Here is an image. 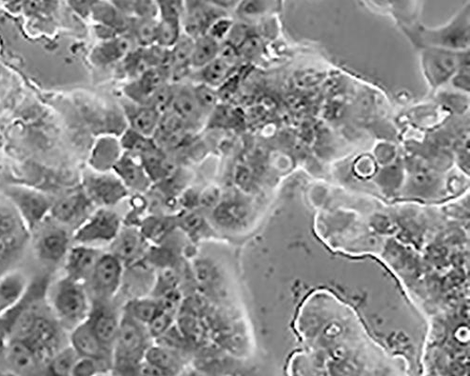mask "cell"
<instances>
[{
  "mask_svg": "<svg viewBox=\"0 0 470 376\" xmlns=\"http://www.w3.org/2000/svg\"><path fill=\"white\" fill-rule=\"evenodd\" d=\"M307 344L290 358L288 376H413L406 361L391 357L365 338L361 344Z\"/></svg>",
  "mask_w": 470,
  "mask_h": 376,
  "instance_id": "6da1fadb",
  "label": "cell"
},
{
  "mask_svg": "<svg viewBox=\"0 0 470 376\" xmlns=\"http://www.w3.org/2000/svg\"><path fill=\"white\" fill-rule=\"evenodd\" d=\"M151 340L146 327L123 312L112 351L110 373L113 376H139L145 354L152 345Z\"/></svg>",
  "mask_w": 470,
  "mask_h": 376,
  "instance_id": "7a4b0ae2",
  "label": "cell"
},
{
  "mask_svg": "<svg viewBox=\"0 0 470 376\" xmlns=\"http://www.w3.org/2000/svg\"><path fill=\"white\" fill-rule=\"evenodd\" d=\"M50 305L57 319L70 330L86 321L92 309L85 285L75 283L65 275L57 280L50 289Z\"/></svg>",
  "mask_w": 470,
  "mask_h": 376,
  "instance_id": "3957f363",
  "label": "cell"
},
{
  "mask_svg": "<svg viewBox=\"0 0 470 376\" xmlns=\"http://www.w3.org/2000/svg\"><path fill=\"white\" fill-rule=\"evenodd\" d=\"M122 230L121 217L110 208H100L91 213L72 235L75 245L95 247L111 244ZM97 248V247H95Z\"/></svg>",
  "mask_w": 470,
  "mask_h": 376,
  "instance_id": "277c9868",
  "label": "cell"
},
{
  "mask_svg": "<svg viewBox=\"0 0 470 376\" xmlns=\"http://www.w3.org/2000/svg\"><path fill=\"white\" fill-rule=\"evenodd\" d=\"M124 267L111 252L102 254L87 284L96 303L110 302L119 293L123 284Z\"/></svg>",
  "mask_w": 470,
  "mask_h": 376,
  "instance_id": "5b68a950",
  "label": "cell"
},
{
  "mask_svg": "<svg viewBox=\"0 0 470 376\" xmlns=\"http://www.w3.org/2000/svg\"><path fill=\"white\" fill-rule=\"evenodd\" d=\"M83 191L91 203L100 208H110L121 203L129 192L119 178L109 172L86 175Z\"/></svg>",
  "mask_w": 470,
  "mask_h": 376,
  "instance_id": "8992f818",
  "label": "cell"
},
{
  "mask_svg": "<svg viewBox=\"0 0 470 376\" xmlns=\"http://www.w3.org/2000/svg\"><path fill=\"white\" fill-rule=\"evenodd\" d=\"M6 194L30 230L40 225L52 207L48 197L34 189L13 187Z\"/></svg>",
  "mask_w": 470,
  "mask_h": 376,
  "instance_id": "52a82bcc",
  "label": "cell"
},
{
  "mask_svg": "<svg viewBox=\"0 0 470 376\" xmlns=\"http://www.w3.org/2000/svg\"><path fill=\"white\" fill-rule=\"evenodd\" d=\"M226 14L213 2L184 3L183 33L193 39H198L207 34L211 26Z\"/></svg>",
  "mask_w": 470,
  "mask_h": 376,
  "instance_id": "ba28073f",
  "label": "cell"
},
{
  "mask_svg": "<svg viewBox=\"0 0 470 376\" xmlns=\"http://www.w3.org/2000/svg\"><path fill=\"white\" fill-rule=\"evenodd\" d=\"M155 46L171 49L183 34L184 3L160 2Z\"/></svg>",
  "mask_w": 470,
  "mask_h": 376,
  "instance_id": "9c48e42d",
  "label": "cell"
},
{
  "mask_svg": "<svg viewBox=\"0 0 470 376\" xmlns=\"http://www.w3.org/2000/svg\"><path fill=\"white\" fill-rule=\"evenodd\" d=\"M103 253L102 249L95 247H71L65 259V275L75 283L86 285Z\"/></svg>",
  "mask_w": 470,
  "mask_h": 376,
  "instance_id": "30bf717a",
  "label": "cell"
},
{
  "mask_svg": "<svg viewBox=\"0 0 470 376\" xmlns=\"http://www.w3.org/2000/svg\"><path fill=\"white\" fill-rule=\"evenodd\" d=\"M24 341L32 347L39 361L46 364L60 351L57 349L60 344L57 328L53 321L42 315H38L29 338Z\"/></svg>",
  "mask_w": 470,
  "mask_h": 376,
  "instance_id": "8fae6325",
  "label": "cell"
},
{
  "mask_svg": "<svg viewBox=\"0 0 470 376\" xmlns=\"http://www.w3.org/2000/svg\"><path fill=\"white\" fill-rule=\"evenodd\" d=\"M170 81V68L155 67L128 84L125 92L133 103L147 106L150 98Z\"/></svg>",
  "mask_w": 470,
  "mask_h": 376,
  "instance_id": "7c38bea8",
  "label": "cell"
},
{
  "mask_svg": "<svg viewBox=\"0 0 470 376\" xmlns=\"http://www.w3.org/2000/svg\"><path fill=\"white\" fill-rule=\"evenodd\" d=\"M70 345L80 357L91 358L112 365V353L97 339L89 319L71 330Z\"/></svg>",
  "mask_w": 470,
  "mask_h": 376,
  "instance_id": "4fadbf2b",
  "label": "cell"
},
{
  "mask_svg": "<svg viewBox=\"0 0 470 376\" xmlns=\"http://www.w3.org/2000/svg\"><path fill=\"white\" fill-rule=\"evenodd\" d=\"M108 303H92L89 321L97 339L112 353L119 332L121 315L108 307Z\"/></svg>",
  "mask_w": 470,
  "mask_h": 376,
  "instance_id": "5bb4252c",
  "label": "cell"
},
{
  "mask_svg": "<svg viewBox=\"0 0 470 376\" xmlns=\"http://www.w3.org/2000/svg\"><path fill=\"white\" fill-rule=\"evenodd\" d=\"M68 232L58 227L45 230L38 236L35 251L38 258L45 263L57 264L65 259L70 249Z\"/></svg>",
  "mask_w": 470,
  "mask_h": 376,
  "instance_id": "9a60e30c",
  "label": "cell"
},
{
  "mask_svg": "<svg viewBox=\"0 0 470 376\" xmlns=\"http://www.w3.org/2000/svg\"><path fill=\"white\" fill-rule=\"evenodd\" d=\"M92 206L83 190L76 191L54 204L50 214L58 223L70 225L80 223L81 225L90 215L88 212Z\"/></svg>",
  "mask_w": 470,
  "mask_h": 376,
  "instance_id": "2e32d148",
  "label": "cell"
},
{
  "mask_svg": "<svg viewBox=\"0 0 470 376\" xmlns=\"http://www.w3.org/2000/svg\"><path fill=\"white\" fill-rule=\"evenodd\" d=\"M111 253L124 266L138 262L147 251V242L144 233L132 228H122L121 232L111 243Z\"/></svg>",
  "mask_w": 470,
  "mask_h": 376,
  "instance_id": "e0dca14e",
  "label": "cell"
},
{
  "mask_svg": "<svg viewBox=\"0 0 470 376\" xmlns=\"http://www.w3.org/2000/svg\"><path fill=\"white\" fill-rule=\"evenodd\" d=\"M112 171L128 190L142 193L147 191L152 185L140 158L134 154L123 153Z\"/></svg>",
  "mask_w": 470,
  "mask_h": 376,
  "instance_id": "ac0fdd59",
  "label": "cell"
},
{
  "mask_svg": "<svg viewBox=\"0 0 470 376\" xmlns=\"http://www.w3.org/2000/svg\"><path fill=\"white\" fill-rule=\"evenodd\" d=\"M28 288L27 276L21 271H8L0 275V316L21 303Z\"/></svg>",
  "mask_w": 470,
  "mask_h": 376,
  "instance_id": "d6986e66",
  "label": "cell"
},
{
  "mask_svg": "<svg viewBox=\"0 0 470 376\" xmlns=\"http://www.w3.org/2000/svg\"><path fill=\"white\" fill-rule=\"evenodd\" d=\"M135 41L129 33L103 41L91 54V61L97 66H107L124 59L135 49Z\"/></svg>",
  "mask_w": 470,
  "mask_h": 376,
  "instance_id": "ffe728a7",
  "label": "cell"
},
{
  "mask_svg": "<svg viewBox=\"0 0 470 376\" xmlns=\"http://www.w3.org/2000/svg\"><path fill=\"white\" fill-rule=\"evenodd\" d=\"M189 129L198 127L205 118L193 92V87L180 86L174 90L170 109Z\"/></svg>",
  "mask_w": 470,
  "mask_h": 376,
  "instance_id": "44dd1931",
  "label": "cell"
},
{
  "mask_svg": "<svg viewBox=\"0 0 470 376\" xmlns=\"http://www.w3.org/2000/svg\"><path fill=\"white\" fill-rule=\"evenodd\" d=\"M5 361L10 370L22 376L33 373L41 363L27 341L16 339L8 340Z\"/></svg>",
  "mask_w": 470,
  "mask_h": 376,
  "instance_id": "7402d4cb",
  "label": "cell"
},
{
  "mask_svg": "<svg viewBox=\"0 0 470 376\" xmlns=\"http://www.w3.org/2000/svg\"><path fill=\"white\" fill-rule=\"evenodd\" d=\"M130 129L148 137H152L159 127L161 115L148 106L130 103L125 105Z\"/></svg>",
  "mask_w": 470,
  "mask_h": 376,
  "instance_id": "603a6c76",
  "label": "cell"
},
{
  "mask_svg": "<svg viewBox=\"0 0 470 376\" xmlns=\"http://www.w3.org/2000/svg\"><path fill=\"white\" fill-rule=\"evenodd\" d=\"M248 208L245 203L237 199L220 202L213 208V220L227 230H238L243 227L248 217Z\"/></svg>",
  "mask_w": 470,
  "mask_h": 376,
  "instance_id": "cb8c5ba5",
  "label": "cell"
},
{
  "mask_svg": "<svg viewBox=\"0 0 470 376\" xmlns=\"http://www.w3.org/2000/svg\"><path fill=\"white\" fill-rule=\"evenodd\" d=\"M193 47L194 39L183 33L178 42L170 49V74L172 83L182 81L191 69Z\"/></svg>",
  "mask_w": 470,
  "mask_h": 376,
  "instance_id": "d4e9b609",
  "label": "cell"
},
{
  "mask_svg": "<svg viewBox=\"0 0 470 376\" xmlns=\"http://www.w3.org/2000/svg\"><path fill=\"white\" fill-rule=\"evenodd\" d=\"M144 361L176 376L186 372V360L181 352L161 345H152L145 354Z\"/></svg>",
  "mask_w": 470,
  "mask_h": 376,
  "instance_id": "484cf974",
  "label": "cell"
},
{
  "mask_svg": "<svg viewBox=\"0 0 470 376\" xmlns=\"http://www.w3.org/2000/svg\"><path fill=\"white\" fill-rule=\"evenodd\" d=\"M121 144L110 136L101 137L92 150L91 165L95 172H108L119 162L122 150Z\"/></svg>",
  "mask_w": 470,
  "mask_h": 376,
  "instance_id": "4316f807",
  "label": "cell"
},
{
  "mask_svg": "<svg viewBox=\"0 0 470 376\" xmlns=\"http://www.w3.org/2000/svg\"><path fill=\"white\" fill-rule=\"evenodd\" d=\"M138 157L152 183H161L178 171L173 162L160 147Z\"/></svg>",
  "mask_w": 470,
  "mask_h": 376,
  "instance_id": "83f0119b",
  "label": "cell"
},
{
  "mask_svg": "<svg viewBox=\"0 0 470 376\" xmlns=\"http://www.w3.org/2000/svg\"><path fill=\"white\" fill-rule=\"evenodd\" d=\"M91 13L98 25L107 27L118 34L129 33L131 19L113 3H93Z\"/></svg>",
  "mask_w": 470,
  "mask_h": 376,
  "instance_id": "f1b7e54d",
  "label": "cell"
},
{
  "mask_svg": "<svg viewBox=\"0 0 470 376\" xmlns=\"http://www.w3.org/2000/svg\"><path fill=\"white\" fill-rule=\"evenodd\" d=\"M457 59L449 52L432 51L424 58L425 69L431 81L435 84H440L453 74L457 66Z\"/></svg>",
  "mask_w": 470,
  "mask_h": 376,
  "instance_id": "f546056e",
  "label": "cell"
},
{
  "mask_svg": "<svg viewBox=\"0 0 470 376\" xmlns=\"http://www.w3.org/2000/svg\"><path fill=\"white\" fill-rule=\"evenodd\" d=\"M123 312L135 321L147 327L161 312L158 300L150 298H135L128 302Z\"/></svg>",
  "mask_w": 470,
  "mask_h": 376,
  "instance_id": "4dcf8cb0",
  "label": "cell"
},
{
  "mask_svg": "<svg viewBox=\"0 0 470 376\" xmlns=\"http://www.w3.org/2000/svg\"><path fill=\"white\" fill-rule=\"evenodd\" d=\"M221 44L205 34L194 39L191 68L203 69L219 57Z\"/></svg>",
  "mask_w": 470,
  "mask_h": 376,
  "instance_id": "1f68e13d",
  "label": "cell"
},
{
  "mask_svg": "<svg viewBox=\"0 0 470 376\" xmlns=\"http://www.w3.org/2000/svg\"><path fill=\"white\" fill-rule=\"evenodd\" d=\"M129 34L139 48L155 46L158 18L131 19Z\"/></svg>",
  "mask_w": 470,
  "mask_h": 376,
  "instance_id": "d6a6232c",
  "label": "cell"
},
{
  "mask_svg": "<svg viewBox=\"0 0 470 376\" xmlns=\"http://www.w3.org/2000/svg\"><path fill=\"white\" fill-rule=\"evenodd\" d=\"M80 357L71 345L58 351L46 364L44 376H71L74 363Z\"/></svg>",
  "mask_w": 470,
  "mask_h": 376,
  "instance_id": "836d02e7",
  "label": "cell"
},
{
  "mask_svg": "<svg viewBox=\"0 0 470 376\" xmlns=\"http://www.w3.org/2000/svg\"><path fill=\"white\" fill-rule=\"evenodd\" d=\"M232 66L221 57L213 59L209 65L201 69L200 74L203 84L213 89L223 85L231 74Z\"/></svg>",
  "mask_w": 470,
  "mask_h": 376,
  "instance_id": "e575fe53",
  "label": "cell"
},
{
  "mask_svg": "<svg viewBox=\"0 0 470 376\" xmlns=\"http://www.w3.org/2000/svg\"><path fill=\"white\" fill-rule=\"evenodd\" d=\"M115 6L129 19L158 18L159 4L153 2H115Z\"/></svg>",
  "mask_w": 470,
  "mask_h": 376,
  "instance_id": "d590c367",
  "label": "cell"
},
{
  "mask_svg": "<svg viewBox=\"0 0 470 376\" xmlns=\"http://www.w3.org/2000/svg\"><path fill=\"white\" fill-rule=\"evenodd\" d=\"M121 145L122 148L126 150V153L135 156H141L142 154L159 147L155 144L152 137L145 136L130 128L125 133Z\"/></svg>",
  "mask_w": 470,
  "mask_h": 376,
  "instance_id": "8d00e7d4",
  "label": "cell"
},
{
  "mask_svg": "<svg viewBox=\"0 0 470 376\" xmlns=\"http://www.w3.org/2000/svg\"><path fill=\"white\" fill-rule=\"evenodd\" d=\"M111 366L91 358L78 357L72 369L71 376H97L110 372Z\"/></svg>",
  "mask_w": 470,
  "mask_h": 376,
  "instance_id": "74e56055",
  "label": "cell"
},
{
  "mask_svg": "<svg viewBox=\"0 0 470 376\" xmlns=\"http://www.w3.org/2000/svg\"><path fill=\"white\" fill-rule=\"evenodd\" d=\"M193 92L197 101L198 105L205 115V117L217 108L218 94L214 89L200 83L193 87Z\"/></svg>",
  "mask_w": 470,
  "mask_h": 376,
  "instance_id": "f35d334b",
  "label": "cell"
},
{
  "mask_svg": "<svg viewBox=\"0 0 470 376\" xmlns=\"http://www.w3.org/2000/svg\"><path fill=\"white\" fill-rule=\"evenodd\" d=\"M173 324V316L161 311L156 315L153 320L146 327L152 339H159L163 336Z\"/></svg>",
  "mask_w": 470,
  "mask_h": 376,
  "instance_id": "ab89813d",
  "label": "cell"
},
{
  "mask_svg": "<svg viewBox=\"0 0 470 376\" xmlns=\"http://www.w3.org/2000/svg\"><path fill=\"white\" fill-rule=\"evenodd\" d=\"M272 4H273L262 2H240L234 11L240 17L251 18L264 13L269 10Z\"/></svg>",
  "mask_w": 470,
  "mask_h": 376,
  "instance_id": "60d3db41",
  "label": "cell"
},
{
  "mask_svg": "<svg viewBox=\"0 0 470 376\" xmlns=\"http://www.w3.org/2000/svg\"><path fill=\"white\" fill-rule=\"evenodd\" d=\"M232 27L233 23L231 20L229 19L227 16H224L218 19L217 22H215L211 26L207 32V35L214 39L215 41L222 44L226 41V39L228 38Z\"/></svg>",
  "mask_w": 470,
  "mask_h": 376,
  "instance_id": "b9f144b4",
  "label": "cell"
},
{
  "mask_svg": "<svg viewBox=\"0 0 470 376\" xmlns=\"http://www.w3.org/2000/svg\"><path fill=\"white\" fill-rule=\"evenodd\" d=\"M180 221L184 230L190 233L201 231L203 226H205L204 217L196 212L186 214Z\"/></svg>",
  "mask_w": 470,
  "mask_h": 376,
  "instance_id": "7bdbcfd3",
  "label": "cell"
},
{
  "mask_svg": "<svg viewBox=\"0 0 470 376\" xmlns=\"http://www.w3.org/2000/svg\"><path fill=\"white\" fill-rule=\"evenodd\" d=\"M17 222L14 216L6 211H0V239L16 234Z\"/></svg>",
  "mask_w": 470,
  "mask_h": 376,
  "instance_id": "ee69618b",
  "label": "cell"
},
{
  "mask_svg": "<svg viewBox=\"0 0 470 376\" xmlns=\"http://www.w3.org/2000/svg\"><path fill=\"white\" fill-rule=\"evenodd\" d=\"M200 203L205 207H215L220 203V191L215 188H208L200 197Z\"/></svg>",
  "mask_w": 470,
  "mask_h": 376,
  "instance_id": "f6af8a7d",
  "label": "cell"
},
{
  "mask_svg": "<svg viewBox=\"0 0 470 376\" xmlns=\"http://www.w3.org/2000/svg\"><path fill=\"white\" fill-rule=\"evenodd\" d=\"M139 376H176L165 370L156 367L144 361L143 363Z\"/></svg>",
  "mask_w": 470,
  "mask_h": 376,
  "instance_id": "bcb514c9",
  "label": "cell"
},
{
  "mask_svg": "<svg viewBox=\"0 0 470 376\" xmlns=\"http://www.w3.org/2000/svg\"><path fill=\"white\" fill-rule=\"evenodd\" d=\"M186 374L187 376H215V375L208 374V373H205L198 370H195V369L189 372H186Z\"/></svg>",
  "mask_w": 470,
  "mask_h": 376,
  "instance_id": "7dc6e473",
  "label": "cell"
},
{
  "mask_svg": "<svg viewBox=\"0 0 470 376\" xmlns=\"http://www.w3.org/2000/svg\"><path fill=\"white\" fill-rule=\"evenodd\" d=\"M0 376H22L10 369H0Z\"/></svg>",
  "mask_w": 470,
  "mask_h": 376,
  "instance_id": "c3c4849f",
  "label": "cell"
},
{
  "mask_svg": "<svg viewBox=\"0 0 470 376\" xmlns=\"http://www.w3.org/2000/svg\"><path fill=\"white\" fill-rule=\"evenodd\" d=\"M97 376H113L110 372H104Z\"/></svg>",
  "mask_w": 470,
  "mask_h": 376,
  "instance_id": "681fc988",
  "label": "cell"
},
{
  "mask_svg": "<svg viewBox=\"0 0 470 376\" xmlns=\"http://www.w3.org/2000/svg\"><path fill=\"white\" fill-rule=\"evenodd\" d=\"M179 376H187L186 372Z\"/></svg>",
  "mask_w": 470,
  "mask_h": 376,
  "instance_id": "f907efd6",
  "label": "cell"
}]
</instances>
